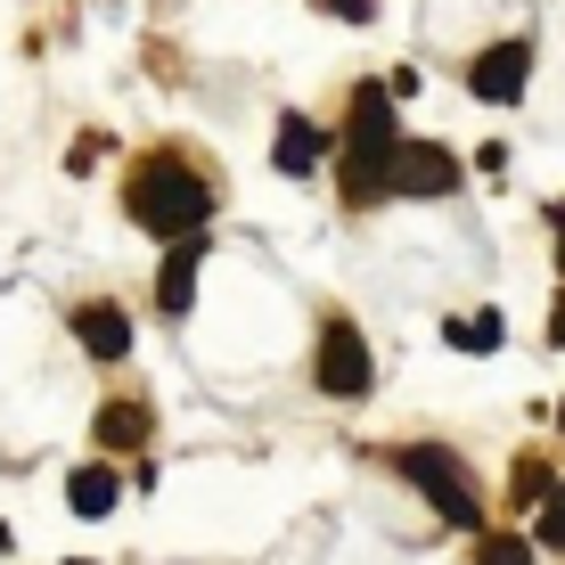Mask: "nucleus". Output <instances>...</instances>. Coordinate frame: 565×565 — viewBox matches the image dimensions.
Masks as SVG:
<instances>
[{
    "mask_svg": "<svg viewBox=\"0 0 565 565\" xmlns=\"http://www.w3.org/2000/svg\"><path fill=\"white\" fill-rule=\"evenodd\" d=\"M394 90L385 83H361L353 90V124H344V156H337V189L344 205H377L394 189Z\"/></svg>",
    "mask_w": 565,
    "mask_h": 565,
    "instance_id": "1",
    "label": "nucleus"
},
{
    "mask_svg": "<svg viewBox=\"0 0 565 565\" xmlns=\"http://www.w3.org/2000/svg\"><path fill=\"white\" fill-rule=\"evenodd\" d=\"M124 205H131L140 230H156V238H198L205 213H213V189L181 164V156H148V164L124 181Z\"/></svg>",
    "mask_w": 565,
    "mask_h": 565,
    "instance_id": "2",
    "label": "nucleus"
},
{
    "mask_svg": "<svg viewBox=\"0 0 565 565\" xmlns=\"http://www.w3.org/2000/svg\"><path fill=\"white\" fill-rule=\"evenodd\" d=\"M394 467L426 492V509H435V516H451V524H476V516H483V509H476V492H467V467L443 451V443H411V451H402Z\"/></svg>",
    "mask_w": 565,
    "mask_h": 565,
    "instance_id": "3",
    "label": "nucleus"
},
{
    "mask_svg": "<svg viewBox=\"0 0 565 565\" xmlns=\"http://www.w3.org/2000/svg\"><path fill=\"white\" fill-rule=\"evenodd\" d=\"M311 377H320V394H344V402H361L369 394V344H361V328L353 320H328L320 328V353H311Z\"/></svg>",
    "mask_w": 565,
    "mask_h": 565,
    "instance_id": "4",
    "label": "nucleus"
},
{
    "mask_svg": "<svg viewBox=\"0 0 565 565\" xmlns=\"http://www.w3.org/2000/svg\"><path fill=\"white\" fill-rule=\"evenodd\" d=\"M451 181H459L451 148H435V140H402L394 148V198H443Z\"/></svg>",
    "mask_w": 565,
    "mask_h": 565,
    "instance_id": "5",
    "label": "nucleus"
},
{
    "mask_svg": "<svg viewBox=\"0 0 565 565\" xmlns=\"http://www.w3.org/2000/svg\"><path fill=\"white\" fill-rule=\"evenodd\" d=\"M524 74H533V50H524V42H492L476 57V74H467V90L492 99V107H516L524 99Z\"/></svg>",
    "mask_w": 565,
    "mask_h": 565,
    "instance_id": "6",
    "label": "nucleus"
},
{
    "mask_svg": "<svg viewBox=\"0 0 565 565\" xmlns=\"http://www.w3.org/2000/svg\"><path fill=\"white\" fill-rule=\"evenodd\" d=\"M74 337H83V353H90V361H124V353H131V320H124V303H83V311H74Z\"/></svg>",
    "mask_w": 565,
    "mask_h": 565,
    "instance_id": "7",
    "label": "nucleus"
},
{
    "mask_svg": "<svg viewBox=\"0 0 565 565\" xmlns=\"http://www.w3.org/2000/svg\"><path fill=\"white\" fill-rule=\"evenodd\" d=\"M320 164H328V131L311 124V115H279V172H296V181H311Z\"/></svg>",
    "mask_w": 565,
    "mask_h": 565,
    "instance_id": "8",
    "label": "nucleus"
},
{
    "mask_svg": "<svg viewBox=\"0 0 565 565\" xmlns=\"http://www.w3.org/2000/svg\"><path fill=\"white\" fill-rule=\"evenodd\" d=\"M198 255H205V230L198 238H172L164 270H156V303L164 311H189V296H198Z\"/></svg>",
    "mask_w": 565,
    "mask_h": 565,
    "instance_id": "9",
    "label": "nucleus"
},
{
    "mask_svg": "<svg viewBox=\"0 0 565 565\" xmlns=\"http://www.w3.org/2000/svg\"><path fill=\"white\" fill-rule=\"evenodd\" d=\"M66 500H74V516H107L115 500H124V483H115L107 467H83V476L66 483Z\"/></svg>",
    "mask_w": 565,
    "mask_h": 565,
    "instance_id": "10",
    "label": "nucleus"
},
{
    "mask_svg": "<svg viewBox=\"0 0 565 565\" xmlns=\"http://www.w3.org/2000/svg\"><path fill=\"white\" fill-rule=\"evenodd\" d=\"M99 443H107V451H140V443H148V418L131 411V402H107V411H99Z\"/></svg>",
    "mask_w": 565,
    "mask_h": 565,
    "instance_id": "11",
    "label": "nucleus"
},
{
    "mask_svg": "<svg viewBox=\"0 0 565 565\" xmlns=\"http://www.w3.org/2000/svg\"><path fill=\"white\" fill-rule=\"evenodd\" d=\"M443 337H451L459 353H492V344H500V311H476V320H451Z\"/></svg>",
    "mask_w": 565,
    "mask_h": 565,
    "instance_id": "12",
    "label": "nucleus"
},
{
    "mask_svg": "<svg viewBox=\"0 0 565 565\" xmlns=\"http://www.w3.org/2000/svg\"><path fill=\"white\" fill-rule=\"evenodd\" d=\"M541 550H565V483L541 492Z\"/></svg>",
    "mask_w": 565,
    "mask_h": 565,
    "instance_id": "13",
    "label": "nucleus"
},
{
    "mask_svg": "<svg viewBox=\"0 0 565 565\" xmlns=\"http://www.w3.org/2000/svg\"><path fill=\"white\" fill-rule=\"evenodd\" d=\"M476 565H533V550H524L516 533H492V541L476 550Z\"/></svg>",
    "mask_w": 565,
    "mask_h": 565,
    "instance_id": "14",
    "label": "nucleus"
},
{
    "mask_svg": "<svg viewBox=\"0 0 565 565\" xmlns=\"http://www.w3.org/2000/svg\"><path fill=\"white\" fill-rule=\"evenodd\" d=\"M328 9H337L344 25H361V17H369V0H328Z\"/></svg>",
    "mask_w": 565,
    "mask_h": 565,
    "instance_id": "15",
    "label": "nucleus"
},
{
    "mask_svg": "<svg viewBox=\"0 0 565 565\" xmlns=\"http://www.w3.org/2000/svg\"><path fill=\"white\" fill-rule=\"evenodd\" d=\"M550 222H557V270H565V205H550Z\"/></svg>",
    "mask_w": 565,
    "mask_h": 565,
    "instance_id": "16",
    "label": "nucleus"
},
{
    "mask_svg": "<svg viewBox=\"0 0 565 565\" xmlns=\"http://www.w3.org/2000/svg\"><path fill=\"white\" fill-rule=\"evenodd\" d=\"M550 337H557V344H565V303H557V311H550Z\"/></svg>",
    "mask_w": 565,
    "mask_h": 565,
    "instance_id": "17",
    "label": "nucleus"
},
{
    "mask_svg": "<svg viewBox=\"0 0 565 565\" xmlns=\"http://www.w3.org/2000/svg\"><path fill=\"white\" fill-rule=\"evenodd\" d=\"M0 550H9V524H0Z\"/></svg>",
    "mask_w": 565,
    "mask_h": 565,
    "instance_id": "18",
    "label": "nucleus"
},
{
    "mask_svg": "<svg viewBox=\"0 0 565 565\" xmlns=\"http://www.w3.org/2000/svg\"><path fill=\"white\" fill-rule=\"evenodd\" d=\"M74 565H90V557H74Z\"/></svg>",
    "mask_w": 565,
    "mask_h": 565,
    "instance_id": "19",
    "label": "nucleus"
}]
</instances>
